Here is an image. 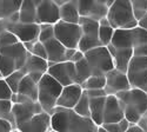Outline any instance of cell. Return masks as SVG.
<instances>
[{"label": "cell", "instance_id": "cell-1", "mask_svg": "<svg viewBox=\"0 0 147 132\" xmlns=\"http://www.w3.org/2000/svg\"><path fill=\"white\" fill-rule=\"evenodd\" d=\"M124 110L125 119L131 125H137L147 111V93L141 89H131L117 94Z\"/></svg>", "mask_w": 147, "mask_h": 132}, {"label": "cell", "instance_id": "cell-2", "mask_svg": "<svg viewBox=\"0 0 147 132\" xmlns=\"http://www.w3.org/2000/svg\"><path fill=\"white\" fill-rule=\"evenodd\" d=\"M107 19L114 30H134L139 21L134 18L132 4L128 0H115L109 7Z\"/></svg>", "mask_w": 147, "mask_h": 132}, {"label": "cell", "instance_id": "cell-3", "mask_svg": "<svg viewBox=\"0 0 147 132\" xmlns=\"http://www.w3.org/2000/svg\"><path fill=\"white\" fill-rule=\"evenodd\" d=\"M63 89L64 86L48 73H46L38 84V103L41 105L42 110L48 114L52 116L54 110L57 109V103L63 92Z\"/></svg>", "mask_w": 147, "mask_h": 132}, {"label": "cell", "instance_id": "cell-4", "mask_svg": "<svg viewBox=\"0 0 147 132\" xmlns=\"http://www.w3.org/2000/svg\"><path fill=\"white\" fill-rule=\"evenodd\" d=\"M85 58L90 65L92 76H106L115 68L113 57L105 46L96 47L86 52Z\"/></svg>", "mask_w": 147, "mask_h": 132}, {"label": "cell", "instance_id": "cell-5", "mask_svg": "<svg viewBox=\"0 0 147 132\" xmlns=\"http://www.w3.org/2000/svg\"><path fill=\"white\" fill-rule=\"evenodd\" d=\"M54 37L66 49L78 50L82 37V30L79 24H68L60 20L54 25Z\"/></svg>", "mask_w": 147, "mask_h": 132}, {"label": "cell", "instance_id": "cell-6", "mask_svg": "<svg viewBox=\"0 0 147 132\" xmlns=\"http://www.w3.org/2000/svg\"><path fill=\"white\" fill-rule=\"evenodd\" d=\"M79 25L82 30V37L78 50L86 53L93 49L102 46L99 39V21H95L88 18H81Z\"/></svg>", "mask_w": 147, "mask_h": 132}, {"label": "cell", "instance_id": "cell-7", "mask_svg": "<svg viewBox=\"0 0 147 132\" xmlns=\"http://www.w3.org/2000/svg\"><path fill=\"white\" fill-rule=\"evenodd\" d=\"M47 73L53 77L58 83H60L64 87L77 84V68L76 64L71 62H64L51 65Z\"/></svg>", "mask_w": 147, "mask_h": 132}, {"label": "cell", "instance_id": "cell-8", "mask_svg": "<svg viewBox=\"0 0 147 132\" xmlns=\"http://www.w3.org/2000/svg\"><path fill=\"white\" fill-rule=\"evenodd\" d=\"M79 13L81 18H88L95 21H100L104 18H107L108 13V4L107 0H94V1H84L79 0Z\"/></svg>", "mask_w": 147, "mask_h": 132}, {"label": "cell", "instance_id": "cell-9", "mask_svg": "<svg viewBox=\"0 0 147 132\" xmlns=\"http://www.w3.org/2000/svg\"><path fill=\"white\" fill-rule=\"evenodd\" d=\"M7 31L12 32L21 44H31L39 40L40 25L39 24H9Z\"/></svg>", "mask_w": 147, "mask_h": 132}, {"label": "cell", "instance_id": "cell-10", "mask_svg": "<svg viewBox=\"0 0 147 132\" xmlns=\"http://www.w3.org/2000/svg\"><path fill=\"white\" fill-rule=\"evenodd\" d=\"M131 84L127 77V73L120 72L114 68L106 74V87L105 91L107 95H117L118 93L131 90Z\"/></svg>", "mask_w": 147, "mask_h": 132}, {"label": "cell", "instance_id": "cell-11", "mask_svg": "<svg viewBox=\"0 0 147 132\" xmlns=\"http://www.w3.org/2000/svg\"><path fill=\"white\" fill-rule=\"evenodd\" d=\"M36 17H38L39 25H55L60 21V7L52 0H40L38 1L36 8Z\"/></svg>", "mask_w": 147, "mask_h": 132}, {"label": "cell", "instance_id": "cell-12", "mask_svg": "<svg viewBox=\"0 0 147 132\" xmlns=\"http://www.w3.org/2000/svg\"><path fill=\"white\" fill-rule=\"evenodd\" d=\"M13 117L16 127H20L34 116L45 112L39 103H27V104H13Z\"/></svg>", "mask_w": 147, "mask_h": 132}, {"label": "cell", "instance_id": "cell-13", "mask_svg": "<svg viewBox=\"0 0 147 132\" xmlns=\"http://www.w3.org/2000/svg\"><path fill=\"white\" fill-rule=\"evenodd\" d=\"M48 68H50V64L47 60L41 58H38L35 56H30L27 62L20 71H22L25 76H30L36 84H39L42 77L47 73Z\"/></svg>", "mask_w": 147, "mask_h": 132}, {"label": "cell", "instance_id": "cell-14", "mask_svg": "<svg viewBox=\"0 0 147 132\" xmlns=\"http://www.w3.org/2000/svg\"><path fill=\"white\" fill-rule=\"evenodd\" d=\"M84 94V89L79 84H73V85L66 86L63 89L60 97L57 103V107H61V109L66 110H73L76 105L79 103L80 98Z\"/></svg>", "mask_w": 147, "mask_h": 132}, {"label": "cell", "instance_id": "cell-15", "mask_svg": "<svg viewBox=\"0 0 147 132\" xmlns=\"http://www.w3.org/2000/svg\"><path fill=\"white\" fill-rule=\"evenodd\" d=\"M125 119L124 110L120 104V100L117 95H107L105 111H104V125L105 124H114Z\"/></svg>", "mask_w": 147, "mask_h": 132}, {"label": "cell", "instance_id": "cell-16", "mask_svg": "<svg viewBox=\"0 0 147 132\" xmlns=\"http://www.w3.org/2000/svg\"><path fill=\"white\" fill-rule=\"evenodd\" d=\"M17 130H19L20 132H48L50 130H52L51 114H48L47 112L36 114Z\"/></svg>", "mask_w": 147, "mask_h": 132}, {"label": "cell", "instance_id": "cell-17", "mask_svg": "<svg viewBox=\"0 0 147 132\" xmlns=\"http://www.w3.org/2000/svg\"><path fill=\"white\" fill-rule=\"evenodd\" d=\"M72 116H73V110L57 107L53 114L51 116V129L55 132H68Z\"/></svg>", "mask_w": 147, "mask_h": 132}, {"label": "cell", "instance_id": "cell-18", "mask_svg": "<svg viewBox=\"0 0 147 132\" xmlns=\"http://www.w3.org/2000/svg\"><path fill=\"white\" fill-rule=\"evenodd\" d=\"M44 45L46 47L47 62H48V64H50V66L65 62V54H66L67 49L59 40L53 38L51 40H48L47 43H45Z\"/></svg>", "mask_w": 147, "mask_h": 132}, {"label": "cell", "instance_id": "cell-19", "mask_svg": "<svg viewBox=\"0 0 147 132\" xmlns=\"http://www.w3.org/2000/svg\"><path fill=\"white\" fill-rule=\"evenodd\" d=\"M107 49H108L109 53L112 54V57H113L115 68L119 70L120 72L127 73L129 63L132 60V58L134 57L133 50H115L114 47H112L111 45L107 46Z\"/></svg>", "mask_w": 147, "mask_h": 132}, {"label": "cell", "instance_id": "cell-20", "mask_svg": "<svg viewBox=\"0 0 147 132\" xmlns=\"http://www.w3.org/2000/svg\"><path fill=\"white\" fill-rule=\"evenodd\" d=\"M99 127L91 118L80 117L73 111L68 132H98Z\"/></svg>", "mask_w": 147, "mask_h": 132}, {"label": "cell", "instance_id": "cell-21", "mask_svg": "<svg viewBox=\"0 0 147 132\" xmlns=\"http://www.w3.org/2000/svg\"><path fill=\"white\" fill-rule=\"evenodd\" d=\"M109 45L115 50H134L132 30H115L112 43Z\"/></svg>", "mask_w": 147, "mask_h": 132}, {"label": "cell", "instance_id": "cell-22", "mask_svg": "<svg viewBox=\"0 0 147 132\" xmlns=\"http://www.w3.org/2000/svg\"><path fill=\"white\" fill-rule=\"evenodd\" d=\"M79 0L77 1H66L64 6L60 7V20L68 24H79L80 22V13H79Z\"/></svg>", "mask_w": 147, "mask_h": 132}, {"label": "cell", "instance_id": "cell-23", "mask_svg": "<svg viewBox=\"0 0 147 132\" xmlns=\"http://www.w3.org/2000/svg\"><path fill=\"white\" fill-rule=\"evenodd\" d=\"M36 8H38V1L28 0L22 1L21 7L19 9L20 24H38V17H36Z\"/></svg>", "mask_w": 147, "mask_h": 132}, {"label": "cell", "instance_id": "cell-24", "mask_svg": "<svg viewBox=\"0 0 147 132\" xmlns=\"http://www.w3.org/2000/svg\"><path fill=\"white\" fill-rule=\"evenodd\" d=\"M18 94L25 95V97H27L32 102L38 103V94H39L38 84H36L30 76H25L19 85Z\"/></svg>", "mask_w": 147, "mask_h": 132}, {"label": "cell", "instance_id": "cell-25", "mask_svg": "<svg viewBox=\"0 0 147 132\" xmlns=\"http://www.w3.org/2000/svg\"><path fill=\"white\" fill-rule=\"evenodd\" d=\"M90 104H91V119L98 126H102L104 125V111H105L106 97L91 99Z\"/></svg>", "mask_w": 147, "mask_h": 132}, {"label": "cell", "instance_id": "cell-26", "mask_svg": "<svg viewBox=\"0 0 147 132\" xmlns=\"http://www.w3.org/2000/svg\"><path fill=\"white\" fill-rule=\"evenodd\" d=\"M22 1H16V0H0V20L8 19L14 13L19 12Z\"/></svg>", "mask_w": 147, "mask_h": 132}, {"label": "cell", "instance_id": "cell-27", "mask_svg": "<svg viewBox=\"0 0 147 132\" xmlns=\"http://www.w3.org/2000/svg\"><path fill=\"white\" fill-rule=\"evenodd\" d=\"M127 77L132 89H144L147 85V68L127 72Z\"/></svg>", "mask_w": 147, "mask_h": 132}, {"label": "cell", "instance_id": "cell-28", "mask_svg": "<svg viewBox=\"0 0 147 132\" xmlns=\"http://www.w3.org/2000/svg\"><path fill=\"white\" fill-rule=\"evenodd\" d=\"M76 68H77V84H79V85H82L90 77H92V72L86 58H84L81 62L77 63Z\"/></svg>", "mask_w": 147, "mask_h": 132}, {"label": "cell", "instance_id": "cell-29", "mask_svg": "<svg viewBox=\"0 0 147 132\" xmlns=\"http://www.w3.org/2000/svg\"><path fill=\"white\" fill-rule=\"evenodd\" d=\"M81 87L84 91L102 90L106 87V76H92L82 84Z\"/></svg>", "mask_w": 147, "mask_h": 132}, {"label": "cell", "instance_id": "cell-30", "mask_svg": "<svg viewBox=\"0 0 147 132\" xmlns=\"http://www.w3.org/2000/svg\"><path fill=\"white\" fill-rule=\"evenodd\" d=\"M91 99L87 97L86 94H82V97L80 98L79 103L76 105V107L73 109L78 116L80 117H84V118H91V104H90Z\"/></svg>", "mask_w": 147, "mask_h": 132}, {"label": "cell", "instance_id": "cell-31", "mask_svg": "<svg viewBox=\"0 0 147 132\" xmlns=\"http://www.w3.org/2000/svg\"><path fill=\"white\" fill-rule=\"evenodd\" d=\"M12 111H13V103L11 100H0V119L9 122L16 127L14 117H13V112Z\"/></svg>", "mask_w": 147, "mask_h": 132}, {"label": "cell", "instance_id": "cell-32", "mask_svg": "<svg viewBox=\"0 0 147 132\" xmlns=\"http://www.w3.org/2000/svg\"><path fill=\"white\" fill-rule=\"evenodd\" d=\"M24 77H25V73H24L22 71H16L12 74H9L8 77L5 78L7 85L9 86V89L12 90L13 93H18L19 85H20L21 80L24 79Z\"/></svg>", "mask_w": 147, "mask_h": 132}, {"label": "cell", "instance_id": "cell-33", "mask_svg": "<svg viewBox=\"0 0 147 132\" xmlns=\"http://www.w3.org/2000/svg\"><path fill=\"white\" fill-rule=\"evenodd\" d=\"M133 14L138 21H140L147 14V0H133L131 1Z\"/></svg>", "mask_w": 147, "mask_h": 132}, {"label": "cell", "instance_id": "cell-34", "mask_svg": "<svg viewBox=\"0 0 147 132\" xmlns=\"http://www.w3.org/2000/svg\"><path fill=\"white\" fill-rule=\"evenodd\" d=\"M115 30L112 26H100L99 28V39L102 46L107 47L112 43V38L114 35Z\"/></svg>", "mask_w": 147, "mask_h": 132}, {"label": "cell", "instance_id": "cell-35", "mask_svg": "<svg viewBox=\"0 0 147 132\" xmlns=\"http://www.w3.org/2000/svg\"><path fill=\"white\" fill-rule=\"evenodd\" d=\"M133 33V43H134V49L138 46L145 45L147 44V31L140 26H138L137 28L132 30Z\"/></svg>", "mask_w": 147, "mask_h": 132}, {"label": "cell", "instance_id": "cell-36", "mask_svg": "<svg viewBox=\"0 0 147 132\" xmlns=\"http://www.w3.org/2000/svg\"><path fill=\"white\" fill-rule=\"evenodd\" d=\"M55 38L54 37V26L53 25H40V34H39V41L45 44L48 40Z\"/></svg>", "mask_w": 147, "mask_h": 132}, {"label": "cell", "instance_id": "cell-37", "mask_svg": "<svg viewBox=\"0 0 147 132\" xmlns=\"http://www.w3.org/2000/svg\"><path fill=\"white\" fill-rule=\"evenodd\" d=\"M18 43H20L19 39L12 32H9V31H5L4 33L0 34V49H3V47H8V46H12V45H16Z\"/></svg>", "mask_w": 147, "mask_h": 132}, {"label": "cell", "instance_id": "cell-38", "mask_svg": "<svg viewBox=\"0 0 147 132\" xmlns=\"http://www.w3.org/2000/svg\"><path fill=\"white\" fill-rule=\"evenodd\" d=\"M131 124L124 119L119 123H114V124H105L102 125V127L107 131V132H126L129 129Z\"/></svg>", "mask_w": 147, "mask_h": 132}, {"label": "cell", "instance_id": "cell-39", "mask_svg": "<svg viewBox=\"0 0 147 132\" xmlns=\"http://www.w3.org/2000/svg\"><path fill=\"white\" fill-rule=\"evenodd\" d=\"M13 97V92L7 85L5 78L0 79V100H11Z\"/></svg>", "mask_w": 147, "mask_h": 132}, {"label": "cell", "instance_id": "cell-40", "mask_svg": "<svg viewBox=\"0 0 147 132\" xmlns=\"http://www.w3.org/2000/svg\"><path fill=\"white\" fill-rule=\"evenodd\" d=\"M31 54H32V56H35V57H38V58H41V59H45V60H47L46 47H45V45H44L42 43H40L39 40L33 45L32 50H31Z\"/></svg>", "mask_w": 147, "mask_h": 132}, {"label": "cell", "instance_id": "cell-41", "mask_svg": "<svg viewBox=\"0 0 147 132\" xmlns=\"http://www.w3.org/2000/svg\"><path fill=\"white\" fill-rule=\"evenodd\" d=\"M84 92H85V94H86L90 99H96V98L107 97V93H106L105 89H102V90H90V91H84Z\"/></svg>", "mask_w": 147, "mask_h": 132}, {"label": "cell", "instance_id": "cell-42", "mask_svg": "<svg viewBox=\"0 0 147 132\" xmlns=\"http://www.w3.org/2000/svg\"><path fill=\"white\" fill-rule=\"evenodd\" d=\"M13 130H17V129L12 125L9 122L0 119V132H12Z\"/></svg>", "mask_w": 147, "mask_h": 132}, {"label": "cell", "instance_id": "cell-43", "mask_svg": "<svg viewBox=\"0 0 147 132\" xmlns=\"http://www.w3.org/2000/svg\"><path fill=\"white\" fill-rule=\"evenodd\" d=\"M134 57H147V44L138 46L133 50Z\"/></svg>", "mask_w": 147, "mask_h": 132}, {"label": "cell", "instance_id": "cell-44", "mask_svg": "<svg viewBox=\"0 0 147 132\" xmlns=\"http://www.w3.org/2000/svg\"><path fill=\"white\" fill-rule=\"evenodd\" d=\"M84 58H85V53H84V52H81L80 50H77V52L74 53V56H73V58H72L71 63H73V64H77V63L81 62Z\"/></svg>", "mask_w": 147, "mask_h": 132}, {"label": "cell", "instance_id": "cell-45", "mask_svg": "<svg viewBox=\"0 0 147 132\" xmlns=\"http://www.w3.org/2000/svg\"><path fill=\"white\" fill-rule=\"evenodd\" d=\"M9 24H11L9 19H3V20H0V34L4 33L5 31H7Z\"/></svg>", "mask_w": 147, "mask_h": 132}, {"label": "cell", "instance_id": "cell-46", "mask_svg": "<svg viewBox=\"0 0 147 132\" xmlns=\"http://www.w3.org/2000/svg\"><path fill=\"white\" fill-rule=\"evenodd\" d=\"M76 52H77V50H74V49H67L66 54H65V62H71Z\"/></svg>", "mask_w": 147, "mask_h": 132}, {"label": "cell", "instance_id": "cell-47", "mask_svg": "<svg viewBox=\"0 0 147 132\" xmlns=\"http://www.w3.org/2000/svg\"><path fill=\"white\" fill-rule=\"evenodd\" d=\"M144 132H147V118L144 116L141 119H140V120H139V123L137 124Z\"/></svg>", "mask_w": 147, "mask_h": 132}, {"label": "cell", "instance_id": "cell-48", "mask_svg": "<svg viewBox=\"0 0 147 132\" xmlns=\"http://www.w3.org/2000/svg\"><path fill=\"white\" fill-rule=\"evenodd\" d=\"M139 26L142 27V28H145V30L147 31V14L139 21Z\"/></svg>", "mask_w": 147, "mask_h": 132}, {"label": "cell", "instance_id": "cell-49", "mask_svg": "<svg viewBox=\"0 0 147 132\" xmlns=\"http://www.w3.org/2000/svg\"><path fill=\"white\" fill-rule=\"evenodd\" d=\"M126 132H144V131H142L138 125H131L129 129H128Z\"/></svg>", "mask_w": 147, "mask_h": 132}, {"label": "cell", "instance_id": "cell-50", "mask_svg": "<svg viewBox=\"0 0 147 132\" xmlns=\"http://www.w3.org/2000/svg\"><path fill=\"white\" fill-rule=\"evenodd\" d=\"M99 25L100 26H111V24H109V21H108L107 18H104V19H101L99 21Z\"/></svg>", "mask_w": 147, "mask_h": 132}, {"label": "cell", "instance_id": "cell-51", "mask_svg": "<svg viewBox=\"0 0 147 132\" xmlns=\"http://www.w3.org/2000/svg\"><path fill=\"white\" fill-rule=\"evenodd\" d=\"M141 90H144V91H145V92H146V93H147V85H146V86H145V87H144V89H141Z\"/></svg>", "mask_w": 147, "mask_h": 132}, {"label": "cell", "instance_id": "cell-52", "mask_svg": "<svg viewBox=\"0 0 147 132\" xmlns=\"http://www.w3.org/2000/svg\"><path fill=\"white\" fill-rule=\"evenodd\" d=\"M12 132H20V131H19V130H13Z\"/></svg>", "mask_w": 147, "mask_h": 132}, {"label": "cell", "instance_id": "cell-53", "mask_svg": "<svg viewBox=\"0 0 147 132\" xmlns=\"http://www.w3.org/2000/svg\"><path fill=\"white\" fill-rule=\"evenodd\" d=\"M48 132H55V131H53V130H50V131H48Z\"/></svg>", "mask_w": 147, "mask_h": 132}, {"label": "cell", "instance_id": "cell-54", "mask_svg": "<svg viewBox=\"0 0 147 132\" xmlns=\"http://www.w3.org/2000/svg\"><path fill=\"white\" fill-rule=\"evenodd\" d=\"M145 117H146V118H147V111H146V113H145Z\"/></svg>", "mask_w": 147, "mask_h": 132}]
</instances>
